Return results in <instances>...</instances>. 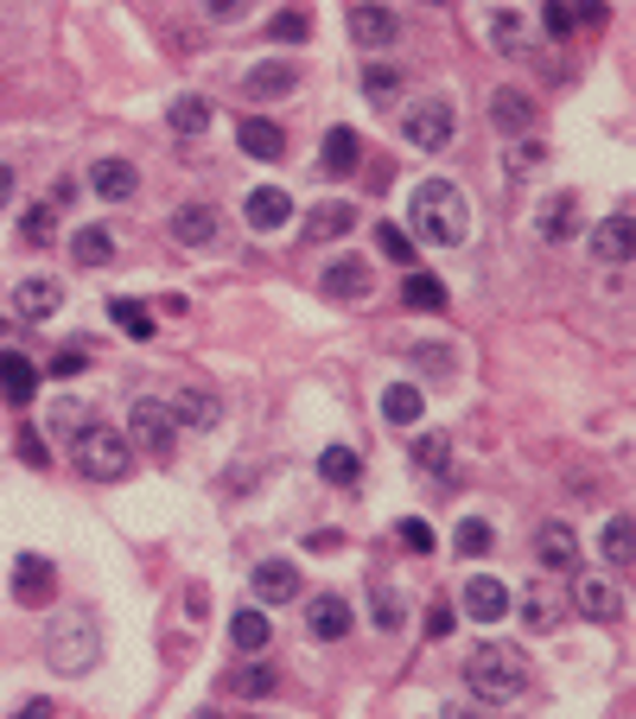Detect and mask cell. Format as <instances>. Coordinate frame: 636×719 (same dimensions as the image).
Here are the masks:
<instances>
[{"label":"cell","instance_id":"6da1fadb","mask_svg":"<svg viewBox=\"0 0 636 719\" xmlns=\"http://www.w3.org/2000/svg\"><path fill=\"white\" fill-rule=\"evenodd\" d=\"M465 688L478 700H490V707H503V700H515L529 688V656L509 649V643H483V649L465 656Z\"/></svg>","mask_w":636,"mask_h":719},{"label":"cell","instance_id":"7a4b0ae2","mask_svg":"<svg viewBox=\"0 0 636 719\" xmlns=\"http://www.w3.org/2000/svg\"><path fill=\"white\" fill-rule=\"evenodd\" d=\"M414 230L439 242V249H458L465 230H471V205H465V191L452 179H427L414 191Z\"/></svg>","mask_w":636,"mask_h":719},{"label":"cell","instance_id":"3957f363","mask_svg":"<svg viewBox=\"0 0 636 719\" xmlns=\"http://www.w3.org/2000/svg\"><path fill=\"white\" fill-rule=\"evenodd\" d=\"M45 656L58 675H90V668L102 663V637H96V617L90 612H58L45 631Z\"/></svg>","mask_w":636,"mask_h":719},{"label":"cell","instance_id":"277c9868","mask_svg":"<svg viewBox=\"0 0 636 719\" xmlns=\"http://www.w3.org/2000/svg\"><path fill=\"white\" fill-rule=\"evenodd\" d=\"M71 459H76V471H83V478L115 484V478H127V471H134V439L90 420L83 434H71Z\"/></svg>","mask_w":636,"mask_h":719},{"label":"cell","instance_id":"5b68a950","mask_svg":"<svg viewBox=\"0 0 636 719\" xmlns=\"http://www.w3.org/2000/svg\"><path fill=\"white\" fill-rule=\"evenodd\" d=\"M402 134L420 147V154H446L452 147V134H458V115L446 96H420V103H407L402 108Z\"/></svg>","mask_w":636,"mask_h":719},{"label":"cell","instance_id":"8992f818","mask_svg":"<svg viewBox=\"0 0 636 719\" xmlns=\"http://www.w3.org/2000/svg\"><path fill=\"white\" fill-rule=\"evenodd\" d=\"M127 439H140V452L166 459V452H173V408L140 395V402H134V414H127Z\"/></svg>","mask_w":636,"mask_h":719},{"label":"cell","instance_id":"52a82bcc","mask_svg":"<svg viewBox=\"0 0 636 719\" xmlns=\"http://www.w3.org/2000/svg\"><path fill=\"white\" fill-rule=\"evenodd\" d=\"M351 39L363 52H382V45H395L402 39V20H395V7H382V0H363L351 7Z\"/></svg>","mask_w":636,"mask_h":719},{"label":"cell","instance_id":"ba28073f","mask_svg":"<svg viewBox=\"0 0 636 719\" xmlns=\"http://www.w3.org/2000/svg\"><path fill=\"white\" fill-rule=\"evenodd\" d=\"M293 83H300V64L293 58H261L249 77H242V96L249 103H274V96H293Z\"/></svg>","mask_w":636,"mask_h":719},{"label":"cell","instance_id":"9c48e42d","mask_svg":"<svg viewBox=\"0 0 636 719\" xmlns=\"http://www.w3.org/2000/svg\"><path fill=\"white\" fill-rule=\"evenodd\" d=\"M458 605H465V617H478V624H497V617H509V605H515V598H509V586L497 580V573H471Z\"/></svg>","mask_w":636,"mask_h":719},{"label":"cell","instance_id":"30bf717a","mask_svg":"<svg viewBox=\"0 0 636 719\" xmlns=\"http://www.w3.org/2000/svg\"><path fill=\"white\" fill-rule=\"evenodd\" d=\"M90 191H96V198H108V205H127V198L140 191L134 159H90Z\"/></svg>","mask_w":636,"mask_h":719},{"label":"cell","instance_id":"8fae6325","mask_svg":"<svg viewBox=\"0 0 636 719\" xmlns=\"http://www.w3.org/2000/svg\"><path fill=\"white\" fill-rule=\"evenodd\" d=\"M630 242H636L630 210H611L605 223L592 230V261H605V268H624V261H630Z\"/></svg>","mask_w":636,"mask_h":719},{"label":"cell","instance_id":"7c38bea8","mask_svg":"<svg viewBox=\"0 0 636 719\" xmlns=\"http://www.w3.org/2000/svg\"><path fill=\"white\" fill-rule=\"evenodd\" d=\"M236 147H242L249 159H261V166H274V159L286 154V134H280V122H268V115H242Z\"/></svg>","mask_w":636,"mask_h":719},{"label":"cell","instance_id":"4fadbf2b","mask_svg":"<svg viewBox=\"0 0 636 719\" xmlns=\"http://www.w3.org/2000/svg\"><path fill=\"white\" fill-rule=\"evenodd\" d=\"M58 306H64V286L45 281V274H32V281L13 286V312H20L25 325H45V319H51Z\"/></svg>","mask_w":636,"mask_h":719},{"label":"cell","instance_id":"5bb4252c","mask_svg":"<svg viewBox=\"0 0 636 719\" xmlns=\"http://www.w3.org/2000/svg\"><path fill=\"white\" fill-rule=\"evenodd\" d=\"M573 605H580L592 624L624 617V598H617V586H611V580H598V573H580V580H573Z\"/></svg>","mask_w":636,"mask_h":719},{"label":"cell","instance_id":"9a60e30c","mask_svg":"<svg viewBox=\"0 0 636 719\" xmlns=\"http://www.w3.org/2000/svg\"><path fill=\"white\" fill-rule=\"evenodd\" d=\"M51 592H58V573H51V561H39V554H20V561H13V598H20V605H51Z\"/></svg>","mask_w":636,"mask_h":719},{"label":"cell","instance_id":"2e32d148","mask_svg":"<svg viewBox=\"0 0 636 719\" xmlns=\"http://www.w3.org/2000/svg\"><path fill=\"white\" fill-rule=\"evenodd\" d=\"M305 631L319 643H337L351 631V605H344V592H319L312 605H305Z\"/></svg>","mask_w":636,"mask_h":719},{"label":"cell","instance_id":"e0dca14e","mask_svg":"<svg viewBox=\"0 0 636 719\" xmlns=\"http://www.w3.org/2000/svg\"><path fill=\"white\" fill-rule=\"evenodd\" d=\"M166 408H173V427H191V434H204V427H217V395H210V388H178L173 402H166Z\"/></svg>","mask_w":636,"mask_h":719},{"label":"cell","instance_id":"ac0fdd59","mask_svg":"<svg viewBox=\"0 0 636 719\" xmlns=\"http://www.w3.org/2000/svg\"><path fill=\"white\" fill-rule=\"evenodd\" d=\"M242 210H249V223H254V230L268 236V230H286V217H293V198H286L280 185H254V191H249V205H242Z\"/></svg>","mask_w":636,"mask_h":719},{"label":"cell","instance_id":"d6986e66","mask_svg":"<svg viewBox=\"0 0 636 719\" xmlns=\"http://www.w3.org/2000/svg\"><path fill=\"white\" fill-rule=\"evenodd\" d=\"M319 286H325V300H369L376 274H369L363 261L344 256V261H331V268H325V281H319Z\"/></svg>","mask_w":636,"mask_h":719},{"label":"cell","instance_id":"ffe728a7","mask_svg":"<svg viewBox=\"0 0 636 719\" xmlns=\"http://www.w3.org/2000/svg\"><path fill=\"white\" fill-rule=\"evenodd\" d=\"M490 122L503 134H529L534 128V96L529 90H490Z\"/></svg>","mask_w":636,"mask_h":719},{"label":"cell","instance_id":"44dd1931","mask_svg":"<svg viewBox=\"0 0 636 719\" xmlns=\"http://www.w3.org/2000/svg\"><path fill=\"white\" fill-rule=\"evenodd\" d=\"M173 242H178V249H204V242H217V210H210V205H178L173 210Z\"/></svg>","mask_w":636,"mask_h":719},{"label":"cell","instance_id":"7402d4cb","mask_svg":"<svg viewBox=\"0 0 636 719\" xmlns=\"http://www.w3.org/2000/svg\"><path fill=\"white\" fill-rule=\"evenodd\" d=\"M534 561L548 566V573H554V566H573V561H580V535H573L566 522H548V529H534Z\"/></svg>","mask_w":636,"mask_h":719},{"label":"cell","instance_id":"603a6c76","mask_svg":"<svg viewBox=\"0 0 636 719\" xmlns=\"http://www.w3.org/2000/svg\"><path fill=\"white\" fill-rule=\"evenodd\" d=\"M293 592H300V566L293 561H261L254 566V598H261V605H286Z\"/></svg>","mask_w":636,"mask_h":719},{"label":"cell","instance_id":"cb8c5ba5","mask_svg":"<svg viewBox=\"0 0 636 719\" xmlns=\"http://www.w3.org/2000/svg\"><path fill=\"white\" fill-rule=\"evenodd\" d=\"M32 388H39V363L20 357V351H7V357H0V395H7L13 408H25V402H32Z\"/></svg>","mask_w":636,"mask_h":719},{"label":"cell","instance_id":"d4e9b609","mask_svg":"<svg viewBox=\"0 0 636 719\" xmlns=\"http://www.w3.org/2000/svg\"><path fill=\"white\" fill-rule=\"evenodd\" d=\"M356 159H363V140L351 128H331L325 147H319V166H325L331 179H344V173H356Z\"/></svg>","mask_w":636,"mask_h":719},{"label":"cell","instance_id":"484cf974","mask_svg":"<svg viewBox=\"0 0 636 719\" xmlns=\"http://www.w3.org/2000/svg\"><path fill=\"white\" fill-rule=\"evenodd\" d=\"M420 414H427V402H420V388H414V383H388V388H382V420H388V427H414Z\"/></svg>","mask_w":636,"mask_h":719},{"label":"cell","instance_id":"4316f807","mask_svg":"<svg viewBox=\"0 0 636 719\" xmlns=\"http://www.w3.org/2000/svg\"><path fill=\"white\" fill-rule=\"evenodd\" d=\"M268 637H274V631H268L261 605H242V612L229 617V643H236L242 656H261V649H268Z\"/></svg>","mask_w":636,"mask_h":719},{"label":"cell","instance_id":"83f0119b","mask_svg":"<svg viewBox=\"0 0 636 719\" xmlns=\"http://www.w3.org/2000/svg\"><path fill=\"white\" fill-rule=\"evenodd\" d=\"M71 256L83 261V268H108V261H115V236L102 230V223H83V230L71 236Z\"/></svg>","mask_w":636,"mask_h":719},{"label":"cell","instance_id":"f1b7e54d","mask_svg":"<svg viewBox=\"0 0 636 719\" xmlns=\"http://www.w3.org/2000/svg\"><path fill=\"white\" fill-rule=\"evenodd\" d=\"M351 230H356L351 205H319L312 217H305V236H312V242H331V236H351Z\"/></svg>","mask_w":636,"mask_h":719},{"label":"cell","instance_id":"f546056e","mask_svg":"<svg viewBox=\"0 0 636 719\" xmlns=\"http://www.w3.org/2000/svg\"><path fill=\"white\" fill-rule=\"evenodd\" d=\"M319 478H325V484H344V490H351L356 478H363V459H356L351 446H325V452H319Z\"/></svg>","mask_w":636,"mask_h":719},{"label":"cell","instance_id":"4dcf8cb0","mask_svg":"<svg viewBox=\"0 0 636 719\" xmlns=\"http://www.w3.org/2000/svg\"><path fill=\"white\" fill-rule=\"evenodd\" d=\"M402 300H407L414 312H439V306H446V286L432 281V274H407V281H402Z\"/></svg>","mask_w":636,"mask_h":719},{"label":"cell","instance_id":"1f68e13d","mask_svg":"<svg viewBox=\"0 0 636 719\" xmlns=\"http://www.w3.org/2000/svg\"><path fill=\"white\" fill-rule=\"evenodd\" d=\"M108 319H115V332L127 337H153V312L140 300H108Z\"/></svg>","mask_w":636,"mask_h":719},{"label":"cell","instance_id":"d6a6232c","mask_svg":"<svg viewBox=\"0 0 636 719\" xmlns=\"http://www.w3.org/2000/svg\"><path fill=\"white\" fill-rule=\"evenodd\" d=\"M598 548H605V566H630V515H611Z\"/></svg>","mask_w":636,"mask_h":719},{"label":"cell","instance_id":"836d02e7","mask_svg":"<svg viewBox=\"0 0 636 719\" xmlns=\"http://www.w3.org/2000/svg\"><path fill=\"white\" fill-rule=\"evenodd\" d=\"M166 122H173L178 134H204V128H210V103H204V96H178Z\"/></svg>","mask_w":636,"mask_h":719},{"label":"cell","instance_id":"e575fe53","mask_svg":"<svg viewBox=\"0 0 636 719\" xmlns=\"http://www.w3.org/2000/svg\"><path fill=\"white\" fill-rule=\"evenodd\" d=\"M363 90H369L376 103H395V96L407 90V77L395 71V64H369V71H363Z\"/></svg>","mask_w":636,"mask_h":719},{"label":"cell","instance_id":"d590c367","mask_svg":"<svg viewBox=\"0 0 636 719\" xmlns=\"http://www.w3.org/2000/svg\"><path fill=\"white\" fill-rule=\"evenodd\" d=\"M541 236H548V242H566V236H573V198H566V191L541 210Z\"/></svg>","mask_w":636,"mask_h":719},{"label":"cell","instance_id":"8d00e7d4","mask_svg":"<svg viewBox=\"0 0 636 719\" xmlns=\"http://www.w3.org/2000/svg\"><path fill=\"white\" fill-rule=\"evenodd\" d=\"M458 554H465V561H478V554H490V522H483V515H471V522H458Z\"/></svg>","mask_w":636,"mask_h":719},{"label":"cell","instance_id":"74e56055","mask_svg":"<svg viewBox=\"0 0 636 719\" xmlns=\"http://www.w3.org/2000/svg\"><path fill=\"white\" fill-rule=\"evenodd\" d=\"M268 39H280V45H286V39H293V45L312 39V13H274V20H268Z\"/></svg>","mask_w":636,"mask_h":719},{"label":"cell","instance_id":"f35d334b","mask_svg":"<svg viewBox=\"0 0 636 719\" xmlns=\"http://www.w3.org/2000/svg\"><path fill=\"white\" fill-rule=\"evenodd\" d=\"M20 236H25V242H39V249H45L51 236H58V217H51L45 205H32V210H25V217H20Z\"/></svg>","mask_w":636,"mask_h":719},{"label":"cell","instance_id":"ab89813d","mask_svg":"<svg viewBox=\"0 0 636 719\" xmlns=\"http://www.w3.org/2000/svg\"><path fill=\"white\" fill-rule=\"evenodd\" d=\"M414 363L427 369L432 383H452V351H446V344H420V351H414Z\"/></svg>","mask_w":636,"mask_h":719},{"label":"cell","instance_id":"60d3db41","mask_svg":"<svg viewBox=\"0 0 636 719\" xmlns=\"http://www.w3.org/2000/svg\"><path fill=\"white\" fill-rule=\"evenodd\" d=\"M522 624H529V631H554V598H548L541 586L522 598Z\"/></svg>","mask_w":636,"mask_h":719},{"label":"cell","instance_id":"b9f144b4","mask_svg":"<svg viewBox=\"0 0 636 719\" xmlns=\"http://www.w3.org/2000/svg\"><path fill=\"white\" fill-rule=\"evenodd\" d=\"M446 459H452V452H446V439H439V434L414 439V465H420V471H446Z\"/></svg>","mask_w":636,"mask_h":719},{"label":"cell","instance_id":"7bdbcfd3","mask_svg":"<svg viewBox=\"0 0 636 719\" xmlns=\"http://www.w3.org/2000/svg\"><path fill=\"white\" fill-rule=\"evenodd\" d=\"M376 249H382L388 261H414V236L395 230V223H382V230H376Z\"/></svg>","mask_w":636,"mask_h":719},{"label":"cell","instance_id":"ee69618b","mask_svg":"<svg viewBox=\"0 0 636 719\" xmlns=\"http://www.w3.org/2000/svg\"><path fill=\"white\" fill-rule=\"evenodd\" d=\"M541 27L554 32V39H566V32H573V0H548V7H541Z\"/></svg>","mask_w":636,"mask_h":719},{"label":"cell","instance_id":"f6af8a7d","mask_svg":"<svg viewBox=\"0 0 636 719\" xmlns=\"http://www.w3.org/2000/svg\"><path fill=\"white\" fill-rule=\"evenodd\" d=\"M51 427H58V434H83L90 420H83V408H76V402H51Z\"/></svg>","mask_w":636,"mask_h":719},{"label":"cell","instance_id":"bcb514c9","mask_svg":"<svg viewBox=\"0 0 636 719\" xmlns=\"http://www.w3.org/2000/svg\"><path fill=\"white\" fill-rule=\"evenodd\" d=\"M229 688H236V694H268V688H274V668H261V663H254V668H242V675H236Z\"/></svg>","mask_w":636,"mask_h":719},{"label":"cell","instance_id":"7dc6e473","mask_svg":"<svg viewBox=\"0 0 636 719\" xmlns=\"http://www.w3.org/2000/svg\"><path fill=\"white\" fill-rule=\"evenodd\" d=\"M376 624L382 631H402V598H388V586H376Z\"/></svg>","mask_w":636,"mask_h":719},{"label":"cell","instance_id":"c3c4849f","mask_svg":"<svg viewBox=\"0 0 636 719\" xmlns=\"http://www.w3.org/2000/svg\"><path fill=\"white\" fill-rule=\"evenodd\" d=\"M452 631H458V612L446 605V598H439V605L427 612V637H452Z\"/></svg>","mask_w":636,"mask_h":719},{"label":"cell","instance_id":"681fc988","mask_svg":"<svg viewBox=\"0 0 636 719\" xmlns=\"http://www.w3.org/2000/svg\"><path fill=\"white\" fill-rule=\"evenodd\" d=\"M45 369H51V376H83V369H90V357H83V351H58Z\"/></svg>","mask_w":636,"mask_h":719},{"label":"cell","instance_id":"f907efd6","mask_svg":"<svg viewBox=\"0 0 636 719\" xmlns=\"http://www.w3.org/2000/svg\"><path fill=\"white\" fill-rule=\"evenodd\" d=\"M490 39H497V45H509V52H515V39H522V27H515V13H497V20H490Z\"/></svg>","mask_w":636,"mask_h":719},{"label":"cell","instance_id":"816d5d0a","mask_svg":"<svg viewBox=\"0 0 636 719\" xmlns=\"http://www.w3.org/2000/svg\"><path fill=\"white\" fill-rule=\"evenodd\" d=\"M242 7H249V0H204V13H210L217 27H229V20H242Z\"/></svg>","mask_w":636,"mask_h":719},{"label":"cell","instance_id":"f5cc1de1","mask_svg":"<svg viewBox=\"0 0 636 719\" xmlns=\"http://www.w3.org/2000/svg\"><path fill=\"white\" fill-rule=\"evenodd\" d=\"M402 541L414 548V554H432V529H427V522H402Z\"/></svg>","mask_w":636,"mask_h":719},{"label":"cell","instance_id":"db71d44e","mask_svg":"<svg viewBox=\"0 0 636 719\" xmlns=\"http://www.w3.org/2000/svg\"><path fill=\"white\" fill-rule=\"evenodd\" d=\"M20 459H25V465H45V439L32 434V427L20 434Z\"/></svg>","mask_w":636,"mask_h":719},{"label":"cell","instance_id":"11a10c76","mask_svg":"<svg viewBox=\"0 0 636 719\" xmlns=\"http://www.w3.org/2000/svg\"><path fill=\"white\" fill-rule=\"evenodd\" d=\"M573 7H580V13H573L580 27H605V7H598V0H573Z\"/></svg>","mask_w":636,"mask_h":719},{"label":"cell","instance_id":"9f6ffc18","mask_svg":"<svg viewBox=\"0 0 636 719\" xmlns=\"http://www.w3.org/2000/svg\"><path fill=\"white\" fill-rule=\"evenodd\" d=\"M534 159H541V147H534V140H522V147H515V173H529Z\"/></svg>","mask_w":636,"mask_h":719},{"label":"cell","instance_id":"6f0895ef","mask_svg":"<svg viewBox=\"0 0 636 719\" xmlns=\"http://www.w3.org/2000/svg\"><path fill=\"white\" fill-rule=\"evenodd\" d=\"M13 198V166H0V205Z\"/></svg>","mask_w":636,"mask_h":719},{"label":"cell","instance_id":"680465c9","mask_svg":"<svg viewBox=\"0 0 636 719\" xmlns=\"http://www.w3.org/2000/svg\"><path fill=\"white\" fill-rule=\"evenodd\" d=\"M0 332H7V319H0Z\"/></svg>","mask_w":636,"mask_h":719}]
</instances>
